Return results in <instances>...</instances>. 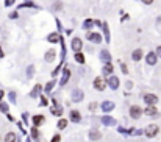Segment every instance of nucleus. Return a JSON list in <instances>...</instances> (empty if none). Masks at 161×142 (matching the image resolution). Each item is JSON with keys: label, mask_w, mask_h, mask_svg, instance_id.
Returning a JSON list of instances; mask_svg holds the SVG:
<instances>
[{"label": "nucleus", "mask_w": 161, "mask_h": 142, "mask_svg": "<svg viewBox=\"0 0 161 142\" xmlns=\"http://www.w3.org/2000/svg\"><path fill=\"white\" fill-rule=\"evenodd\" d=\"M75 59L78 61V63H82V64L85 63V56L82 55V53H75Z\"/></svg>", "instance_id": "412c9836"}, {"label": "nucleus", "mask_w": 161, "mask_h": 142, "mask_svg": "<svg viewBox=\"0 0 161 142\" xmlns=\"http://www.w3.org/2000/svg\"><path fill=\"white\" fill-rule=\"evenodd\" d=\"M94 87L97 91H103L105 87H106V83H105V80L102 78V77H97L95 80H94Z\"/></svg>", "instance_id": "20e7f679"}, {"label": "nucleus", "mask_w": 161, "mask_h": 142, "mask_svg": "<svg viewBox=\"0 0 161 142\" xmlns=\"http://www.w3.org/2000/svg\"><path fill=\"white\" fill-rule=\"evenodd\" d=\"M61 140V136L60 134H55V136H53V139L50 140V142H60Z\"/></svg>", "instance_id": "bb28decb"}, {"label": "nucleus", "mask_w": 161, "mask_h": 142, "mask_svg": "<svg viewBox=\"0 0 161 142\" xmlns=\"http://www.w3.org/2000/svg\"><path fill=\"white\" fill-rule=\"evenodd\" d=\"M52 87H53V81H52L50 84H47V91H50V89H52Z\"/></svg>", "instance_id": "473e14b6"}, {"label": "nucleus", "mask_w": 161, "mask_h": 142, "mask_svg": "<svg viewBox=\"0 0 161 142\" xmlns=\"http://www.w3.org/2000/svg\"><path fill=\"white\" fill-rule=\"evenodd\" d=\"M88 136H89V139H91V140H100L102 139V133L97 131V130H91Z\"/></svg>", "instance_id": "6e6552de"}, {"label": "nucleus", "mask_w": 161, "mask_h": 142, "mask_svg": "<svg viewBox=\"0 0 161 142\" xmlns=\"http://www.w3.org/2000/svg\"><path fill=\"white\" fill-rule=\"evenodd\" d=\"M60 38H58V34H50V36H49V41L50 42H56Z\"/></svg>", "instance_id": "393cba45"}, {"label": "nucleus", "mask_w": 161, "mask_h": 142, "mask_svg": "<svg viewBox=\"0 0 161 142\" xmlns=\"http://www.w3.org/2000/svg\"><path fill=\"white\" fill-rule=\"evenodd\" d=\"M3 142H16V134H14V133H13V131H10V133H6V136H5Z\"/></svg>", "instance_id": "4468645a"}, {"label": "nucleus", "mask_w": 161, "mask_h": 142, "mask_svg": "<svg viewBox=\"0 0 161 142\" xmlns=\"http://www.w3.org/2000/svg\"><path fill=\"white\" fill-rule=\"evenodd\" d=\"M44 122H46V117H44L42 114H39V116H33V125L36 127V128L41 127Z\"/></svg>", "instance_id": "39448f33"}, {"label": "nucleus", "mask_w": 161, "mask_h": 142, "mask_svg": "<svg viewBox=\"0 0 161 142\" xmlns=\"http://www.w3.org/2000/svg\"><path fill=\"white\" fill-rule=\"evenodd\" d=\"M111 72H113V64L108 63V64L103 67V74H105V75H111Z\"/></svg>", "instance_id": "dca6fc26"}, {"label": "nucleus", "mask_w": 161, "mask_h": 142, "mask_svg": "<svg viewBox=\"0 0 161 142\" xmlns=\"http://www.w3.org/2000/svg\"><path fill=\"white\" fill-rule=\"evenodd\" d=\"M0 111H2V112H8V105L0 102Z\"/></svg>", "instance_id": "4be33fe9"}, {"label": "nucleus", "mask_w": 161, "mask_h": 142, "mask_svg": "<svg viewBox=\"0 0 161 142\" xmlns=\"http://www.w3.org/2000/svg\"><path fill=\"white\" fill-rule=\"evenodd\" d=\"M142 2H144L146 5H150V3H153V0H142Z\"/></svg>", "instance_id": "2f4dec72"}, {"label": "nucleus", "mask_w": 161, "mask_h": 142, "mask_svg": "<svg viewBox=\"0 0 161 142\" xmlns=\"http://www.w3.org/2000/svg\"><path fill=\"white\" fill-rule=\"evenodd\" d=\"M156 56H158V58H161V46L156 49Z\"/></svg>", "instance_id": "c756f323"}, {"label": "nucleus", "mask_w": 161, "mask_h": 142, "mask_svg": "<svg viewBox=\"0 0 161 142\" xmlns=\"http://www.w3.org/2000/svg\"><path fill=\"white\" fill-rule=\"evenodd\" d=\"M70 120L78 123L80 120H82V114H80L78 111H75V109H72V111H70Z\"/></svg>", "instance_id": "9d476101"}, {"label": "nucleus", "mask_w": 161, "mask_h": 142, "mask_svg": "<svg viewBox=\"0 0 161 142\" xmlns=\"http://www.w3.org/2000/svg\"><path fill=\"white\" fill-rule=\"evenodd\" d=\"M141 116H142V109L139 108L138 105H133L131 108H130V117L135 119V120H138Z\"/></svg>", "instance_id": "f03ea898"}, {"label": "nucleus", "mask_w": 161, "mask_h": 142, "mask_svg": "<svg viewBox=\"0 0 161 142\" xmlns=\"http://www.w3.org/2000/svg\"><path fill=\"white\" fill-rule=\"evenodd\" d=\"M88 108L91 109V111H95V109H97V103H91V105L88 106Z\"/></svg>", "instance_id": "cd10ccee"}, {"label": "nucleus", "mask_w": 161, "mask_h": 142, "mask_svg": "<svg viewBox=\"0 0 161 142\" xmlns=\"http://www.w3.org/2000/svg\"><path fill=\"white\" fill-rule=\"evenodd\" d=\"M102 56H103V59H105V61H110V55H108V52H105V50H103V52H102Z\"/></svg>", "instance_id": "a878e982"}, {"label": "nucleus", "mask_w": 161, "mask_h": 142, "mask_svg": "<svg viewBox=\"0 0 161 142\" xmlns=\"http://www.w3.org/2000/svg\"><path fill=\"white\" fill-rule=\"evenodd\" d=\"M39 91H41V86L38 84V86L33 89V92H31V97H38V92H39Z\"/></svg>", "instance_id": "5701e85b"}, {"label": "nucleus", "mask_w": 161, "mask_h": 142, "mask_svg": "<svg viewBox=\"0 0 161 142\" xmlns=\"http://www.w3.org/2000/svg\"><path fill=\"white\" fill-rule=\"evenodd\" d=\"M122 72H124V74L128 72V70H127V66H125V64H122Z\"/></svg>", "instance_id": "7c9ffc66"}, {"label": "nucleus", "mask_w": 161, "mask_h": 142, "mask_svg": "<svg viewBox=\"0 0 161 142\" xmlns=\"http://www.w3.org/2000/svg\"><path fill=\"white\" fill-rule=\"evenodd\" d=\"M131 58H133V61H139V59L142 58V50H141V49H136L135 52L131 53Z\"/></svg>", "instance_id": "ddd939ff"}, {"label": "nucleus", "mask_w": 161, "mask_h": 142, "mask_svg": "<svg viewBox=\"0 0 161 142\" xmlns=\"http://www.w3.org/2000/svg\"><path fill=\"white\" fill-rule=\"evenodd\" d=\"M86 38H88L89 41H94V42H100V41H102L100 34H97V33H88Z\"/></svg>", "instance_id": "9b49d317"}, {"label": "nucleus", "mask_w": 161, "mask_h": 142, "mask_svg": "<svg viewBox=\"0 0 161 142\" xmlns=\"http://www.w3.org/2000/svg\"><path fill=\"white\" fill-rule=\"evenodd\" d=\"M108 86L111 87V89H118L119 87V78L118 77H110V80H108Z\"/></svg>", "instance_id": "0eeeda50"}, {"label": "nucleus", "mask_w": 161, "mask_h": 142, "mask_svg": "<svg viewBox=\"0 0 161 142\" xmlns=\"http://www.w3.org/2000/svg\"><path fill=\"white\" fill-rule=\"evenodd\" d=\"M156 59H158V56H156V53H155V52H150L149 55H147V58H146L147 64H150V66L156 64Z\"/></svg>", "instance_id": "423d86ee"}, {"label": "nucleus", "mask_w": 161, "mask_h": 142, "mask_svg": "<svg viewBox=\"0 0 161 142\" xmlns=\"http://www.w3.org/2000/svg\"><path fill=\"white\" fill-rule=\"evenodd\" d=\"M102 120H103V123H105V125H113V123H114L111 117H105V119H102Z\"/></svg>", "instance_id": "b1692460"}, {"label": "nucleus", "mask_w": 161, "mask_h": 142, "mask_svg": "<svg viewBox=\"0 0 161 142\" xmlns=\"http://www.w3.org/2000/svg\"><path fill=\"white\" fill-rule=\"evenodd\" d=\"M67 123H69V120H66V119H61V120L58 122V128H60V130H64V128L67 127Z\"/></svg>", "instance_id": "6ab92c4d"}, {"label": "nucleus", "mask_w": 161, "mask_h": 142, "mask_svg": "<svg viewBox=\"0 0 161 142\" xmlns=\"http://www.w3.org/2000/svg\"><path fill=\"white\" fill-rule=\"evenodd\" d=\"M0 142H2V136H0Z\"/></svg>", "instance_id": "72a5a7b5"}, {"label": "nucleus", "mask_w": 161, "mask_h": 142, "mask_svg": "<svg viewBox=\"0 0 161 142\" xmlns=\"http://www.w3.org/2000/svg\"><path fill=\"white\" fill-rule=\"evenodd\" d=\"M55 55H56V53L53 52V50L47 52V53H46V61H53V59H55Z\"/></svg>", "instance_id": "f3484780"}, {"label": "nucleus", "mask_w": 161, "mask_h": 142, "mask_svg": "<svg viewBox=\"0 0 161 142\" xmlns=\"http://www.w3.org/2000/svg\"><path fill=\"white\" fill-rule=\"evenodd\" d=\"M113 108H114V103H111V102H103V103H102V109H103L105 112H110Z\"/></svg>", "instance_id": "f8f14e48"}, {"label": "nucleus", "mask_w": 161, "mask_h": 142, "mask_svg": "<svg viewBox=\"0 0 161 142\" xmlns=\"http://www.w3.org/2000/svg\"><path fill=\"white\" fill-rule=\"evenodd\" d=\"M82 47H83L82 39H80V38H75V39L72 41V49L75 50V53H80V50H82Z\"/></svg>", "instance_id": "1a4fd4ad"}, {"label": "nucleus", "mask_w": 161, "mask_h": 142, "mask_svg": "<svg viewBox=\"0 0 161 142\" xmlns=\"http://www.w3.org/2000/svg\"><path fill=\"white\" fill-rule=\"evenodd\" d=\"M31 136H33L34 140H38V139H39V130H38L36 127H33V128H31Z\"/></svg>", "instance_id": "a211bd4d"}, {"label": "nucleus", "mask_w": 161, "mask_h": 142, "mask_svg": "<svg viewBox=\"0 0 161 142\" xmlns=\"http://www.w3.org/2000/svg\"><path fill=\"white\" fill-rule=\"evenodd\" d=\"M144 102L149 105V106H155L158 103V97L153 95V94H146L144 95Z\"/></svg>", "instance_id": "7ed1b4c3"}, {"label": "nucleus", "mask_w": 161, "mask_h": 142, "mask_svg": "<svg viewBox=\"0 0 161 142\" xmlns=\"http://www.w3.org/2000/svg\"><path fill=\"white\" fill-rule=\"evenodd\" d=\"M156 112H158V111H156L155 106H149V108H146V111H144L146 116H155Z\"/></svg>", "instance_id": "2eb2a0df"}, {"label": "nucleus", "mask_w": 161, "mask_h": 142, "mask_svg": "<svg viewBox=\"0 0 161 142\" xmlns=\"http://www.w3.org/2000/svg\"><path fill=\"white\" fill-rule=\"evenodd\" d=\"M61 109H52V114H55V116H61Z\"/></svg>", "instance_id": "c85d7f7f"}, {"label": "nucleus", "mask_w": 161, "mask_h": 142, "mask_svg": "<svg viewBox=\"0 0 161 142\" xmlns=\"http://www.w3.org/2000/svg\"><path fill=\"white\" fill-rule=\"evenodd\" d=\"M82 99H83L82 91H74V100H75V102H80Z\"/></svg>", "instance_id": "aec40b11"}, {"label": "nucleus", "mask_w": 161, "mask_h": 142, "mask_svg": "<svg viewBox=\"0 0 161 142\" xmlns=\"http://www.w3.org/2000/svg\"><path fill=\"white\" fill-rule=\"evenodd\" d=\"M144 133H146V136H147V137H155L158 133H159V127L156 125V123H150V125L146 127Z\"/></svg>", "instance_id": "f257e3e1"}]
</instances>
